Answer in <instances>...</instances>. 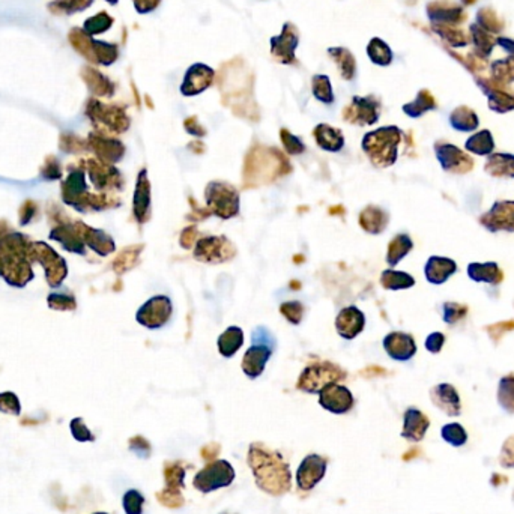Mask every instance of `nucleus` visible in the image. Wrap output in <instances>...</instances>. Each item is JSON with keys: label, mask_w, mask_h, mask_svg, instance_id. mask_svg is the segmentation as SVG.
Listing matches in <instances>:
<instances>
[{"label": "nucleus", "mask_w": 514, "mask_h": 514, "mask_svg": "<svg viewBox=\"0 0 514 514\" xmlns=\"http://www.w3.org/2000/svg\"><path fill=\"white\" fill-rule=\"evenodd\" d=\"M218 89L223 104L229 107L236 116L252 122L259 121V108L253 99V74L242 59L236 57L221 67Z\"/></svg>", "instance_id": "1"}, {"label": "nucleus", "mask_w": 514, "mask_h": 514, "mask_svg": "<svg viewBox=\"0 0 514 514\" xmlns=\"http://www.w3.org/2000/svg\"><path fill=\"white\" fill-rule=\"evenodd\" d=\"M294 170L287 157L277 147L256 143L247 152L242 167V186L269 185Z\"/></svg>", "instance_id": "2"}, {"label": "nucleus", "mask_w": 514, "mask_h": 514, "mask_svg": "<svg viewBox=\"0 0 514 514\" xmlns=\"http://www.w3.org/2000/svg\"><path fill=\"white\" fill-rule=\"evenodd\" d=\"M248 463L253 469L256 483L271 495H281L291 487V471L277 453L259 444L250 447Z\"/></svg>", "instance_id": "3"}, {"label": "nucleus", "mask_w": 514, "mask_h": 514, "mask_svg": "<svg viewBox=\"0 0 514 514\" xmlns=\"http://www.w3.org/2000/svg\"><path fill=\"white\" fill-rule=\"evenodd\" d=\"M402 140V131L397 127H382L362 137V150L374 167H390L397 161V147Z\"/></svg>", "instance_id": "4"}, {"label": "nucleus", "mask_w": 514, "mask_h": 514, "mask_svg": "<svg viewBox=\"0 0 514 514\" xmlns=\"http://www.w3.org/2000/svg\"><path fill=\"white\" fill-rule=\"evenodd\" d=\"M205 199L211 214L221 220H230L240 214V193L228 182H209L205 188Z\"/></svg>", "instance_id": "5"}, {"label": "nucleus", "mask_w": 514, "mask_h": 514, "mask_svg": "<svg viewBox=\"0 0 514 514\" xmlns=\"http://www.w3.org/2000/svg\"><path fill=\"white\" fill-rule=\"evenodd\" d=\"M346 371L333 362H318L307 366L301 373L296 388L310 394H318L327 385L346 379Z\"/></svg>", "instance_id": "6"}, {"label": "nucleus", "mask_w": 514, "mask_h": 514, "mask_svg": "<svg viewBox=\"0 0 514 514\" xmlns=\"http://www.w3.org/2000/svg\"><path fill=\"white\" fill-rule=\"evenodd\" d=\"M173 315L172 299L166 295H157L137 310L135 320L147 330H160L166 327Z\"/></svg>", "instance_id": "7"}, {"label": "nucleus", "mask_w": 514, "mask_h": 514, "mask_svg": "<svg viewBox=\"0 0 514 514\" xmlns=\"http://www.w3.org/2000/svg\"><path fill=\"white\" fill-rule=\"evenodd\" d=\"M235 256L236 247L225 236H205L194 247V259L203 263H224Z\"/></svg>", "instance_id": "8"}, {"label": "nucleus", "mask_w": 514, "mask_h": 514, "mask_svg": "<svg viewBox=\"0 0 514 514\" xmlns=\"http://www.w3.org/2000/svg\"><path fill=\"white\" fill-rule=\"evenodd\" d=\"M235 479V471L229 462L216 460L200 471L194 479V487L200 492L208 493L220 487L229 486Z\"/></svg>", "instance_id": "9"}, {"label": "nucleus", "mask_w": 514, "mask_h": 514, "mask_svg": "<svg viewBox=\"0 0 514 514\" xmlns=\"http://www.w3.org/2000/svg\"><path fill=\"white\" fill-rule=\"evenodd\" d=\"M379 101L374 96H354L349 106L343 108V119L349 123L374 125L379 121Z\"/></svg>", "instance_id": "10"}, {"label": "nucleus", "mask_w": 514, "mask_h": 514, "mask_svg": "<svg viewBox=\"0 0 514 514\" xmlns=\"http://www.w3.org/2000/svg\"><path fill=\"white\" fill-rule=\"evenodd\" d=\"M299 41L298 29L292 23H286L283 30L279 36H272L271 43V55L281 64L291 65L295 64V50Z\"/></svg>", "instance_id": "11"}, {"label": "nucleus", "mask_w": 514, "mask_h": 514, "mask_svg": "<svg viewBox=\"0 0 514 514\" xmlns=\"http://www.w3.org/2000/svg\"><path fill=\"white\" fill-rule=\"evenodd\" d=\"M216 72L211 67L205 64H194L184 75V82L181 84V94L184 96H196L205 92L208 87L214 83Z\"/></svg>", "instance_id": "12"}, {"label": "nucleus", "mask_w": 514, "mask_h": 514, "mask_svg": "<svg viewBox=\"0 0 514 514\" xmlns=\"http://www.w3.org/2000/svg\"><path fill=\"white\" fill-rule=\"evenodd\" d=\"M319 403L333 413H346L354 408V396L346 386L331 384L319 391Z\"/></svg>", "instance_id": "13"}, {"label": "nucleus", "mask_w": 514, "mask_h": 514, "mask_svg": "<svg viewBox=\"0 0 514 514\" xmlns=\"http://www.w3.org/2000/svg\"><path fill=\"white\" fill-rule=\"evenodd\" d=\"M366 327V316L357 306H349L340 310L335 318L337 334L345 340H354Z\"/></svg>", "instance_id": "14"}, {"label": "nucleus", "mask_w": 514, "mask_h": 514, "mask_svg": "<svg viewBox=\"0 0 514 514\" xmlns=\"http://www.w3.org/2000/svg\"><path fill=\"white\" fill-rule=\"evenodd\" d=\"M325 471H327V459L318 454H310L304 459L296 474V481L301 491H310L315 487L323 479Z\"/></svg>", "instance_id": "15"}, {"label": "nucleus", "mask_w": 514, "mask_h": 514, "mask_svg": "<svg viewBox=\"0 0 514 514\" xmlns=\"http://www.w3.org/2000/svg\"><path fill=\"white\" fill-rule=\"evenodd\" d=\"M134 217L140 224H145L150 218V182L146 169H142L137 177L134 200H133Z\"/></svg>", "instance_id": "16"}, {"label": "nucleus", "mask_w": 514, "mask_h": 514, "mask_svg": "<svg viewBox=\"0 0 514 514\" xmlns=\"http://www.w3.org/2000/svg\"><path fill=\"white\" fill-rule=\"evenodd\" d=\"M385 352L396 361H408L417 352L413 337L405 333H390L384 338Z\"/></svg>", "instance_id": "17"}, {"label": "nucleus", "mask_w": 514, "mask_h": 514, "mask_svg": "<svg viewBox=\"0 0 514 514\" xmlns=\"http://www.w3.org/2000/svg\"><path fill=\"white\" fill-rule=\"evenodd\" d=\"M488 230H514V202H499L483 217Z\"/></svg>", "instance_id": "18"}, {"label": "nucleus", "mask_w": 514, "mask_h": 514, "mask_svg": "<svg viewBox=\"0 0 514 514\" xmlns=\"http://www.w3.org/2000/svg\"><path fill=\"white\" fill-rule=\"evenodd\" d=\"M94 110H95V113H94L95 121L103 123L104 127L108 128L110 131L123 133L128 130L130 118L127 116L125 110H122L119 107H113V106H103L98 103H95Z\"/></svg>", "instance_id": "19"}, {"label": "nucleus", "mask_w": 514, "mask_h": 514, "mask_svg": "<svg viewBox=\"0 0 514 514\" xmlns=\"http://www.w3.org/2000/svg\"><path fill=\"white\" fill-rule=\"evenodd\" d=\"M272 352L274 350L267 346L253 345L252 347H248L242 357V371L250 379H257L263 370H265L267 362L272 357Z\"/></svg>", "instance_id": "20"}, {"label": "nucleus", "mask_w": 514, "mask_h": 514, "mask_svg": "<svg viewBox=\"0 0 514 514\" xmlns=\"http://www.w3.org/2000/svg\"><path fill=\"white\" fill-rule=\"evenodd\" d=\"M436 157L440 160L442 169L447 172L462 173L472 166V160L463 154L459 147L451 145L436 146Z\"/></svg>", "instance_id": "21"}, {"label": "nucleus", "mask_w": 514, "mask_h": 514, "mask_svg": "<svg viewBox=\"0 0 514 514\" xmlns=\"http://www.w3.org/2000/svg\"><path fill=\"white\" fill-rule=\"evenodd\" d=\"M358 223L364 232L370 235H379L386 229L388 223H390V216L382 208L370 205L359 212Z\"/></svg>", "instance_id": "22"}, {"label": "nucleus", "mask_w": 514, "mask_h": 514, "mask_svg": "<svg viewBox=\"0 0 514 514\" xmlns=\"http://www.w3.org/2000/svg\"><path fill=\"white\" fill-rule=\"evenodd\" d=\"M313 137H315L318 146L327 152H338L345 146V135L342 130L334 128L328 123H319L313 130Z\"/></svg>", "instance_id": "23"}, {"label": "nucleus", "mask_w": 514, "mask_h": 514, "mask_svg": "<svg viewBox=\"0 0 514 514\" xmlns=\"http://www.w3.org/2000/svg\"><path fill=\"white\" fill-rule=\"evenodd\" d=\"M457 271L456 262L447 257L433 256L425 263V277L433 284H442L445 283L451 275Z\"/></svg>", "instance_id": "24"}, {"label": "nucleus", "mask_w": 514, "mask_h": 514, "mask_svg": "<svg viewBox=\"0 0 514 514\" xmlns=\"http://www.w3.org/2000/svg\"><path fill=\"white\" fill-rule=\"evenodd\" d=\"M432 400L437 408L445 410L448 415H459L460 413V400L457 391L448 384L435 386L432 390Z\"/></svg>", "instance_id": "25"}, {"label": "nucleus", "mask_w": 514, "mask_h": 514, "mask_svg": "<svg viewBox=\"0 0 514 514\" xmlns=\"http://www.w3.org/2000/svg\"><path fill=\"white\" fill-rule=\"evenodd\" d=\"M429 428V420L417 409H408L405 413L403 436L409 441H420Z\"/></svg>", "instance_id": "26"}, {"label": "nucleus", "mask_w": 514, "mask_h": 514, "mask_svg": "<svg viewBox=\"0 0 514 514\" xmlns=\"http://www.w3.org/2000/svg\"><path fill=\"white\" fill-rule=\"evenodd\" d=\"M244 345V333L240 327H229L218 337V352L224 358H232Z\"/></svg>", "instance_id": "27"}, {"label": "nucleus", "mask_w": 514, "mask_h": 514, "mask_svg": "<svg viewBox=\"0 0 514 514\" xmlns=\"http://www.w3.org/2000/svg\"><path fill=\"white\" fill-rule=\"evenodd\" d=\"M328 55L333 57V60L337 64L338 71H340V75L345 80L350 82V80L355 79L357 62H355L354 55L350 53L347 48L334 47V48L328 50Z\"/></svg>", "instance_id": "28"}, {"label": "nucleus", "mask_w": 514, "mask_h": 514, "mask_svg": "<svg viewBox=\"0 0 514 514\" xmlns=\"http://www.w3.org/2000/svg\"><path fill=\"white\" fill-rule=\"evenodd\" d=\"M95 152L104 162H118L125 154V146L116 139H106V137H95L94 139Z\"/></svg>", "instance_id": "29"}, {"label": "nucleus", "mask_w": 514, "mask_h": 514, "mask_svg": "<svg viewBox=\"0 0 514 514\" xmlns=\"http://www.w3.org/2000/svg\"><path fill=\"white\" fill-rule=\"evenodd\" d=\"M413 248V242L406 233H400L393 241L388 244V252H386V263L390 267H396L397 263L402 260L406 255H409L410 250Z\"/></svg>", "instance_id": "30"}, {"label": "nucleus", "mask_w": 514, "mask_h": 514, "mask_svg": "<svg viewBox=\"0 0 514 514\" xmlns=\"http://www.w3.org/2000/svg\"><path fill=\"white\" fill-rule=\"evenodd\" d=\"M381 284L386 291H402V289H409V287H412L413 284H415V280H413L412 275H409L406 272L385 269L381 274Z\"/></svg>", "instance_id": "31"}, {"label": "nucleus", "mask_w": 514, "mask_h": 514, "mask_svg": "<svg viewBox=\"0 0 514 514\" xmlns=\"http://www.w3.org/2000/svg\"><path fill=\"white\" fill-rule=\"evenodd\" d=\"M468 275L474 281L483 283H499L503 279L496 263H472L468 268Z\"/></svg>", "instance_id": "32"}, {"label": "nucleus", "mask_w": 514, "mask_h": 514, "mask_svg": "<svg viewBox=\"0 0 514 514\" xmlns=\"http://www.w3.org/2000/svg\"><path fill=\"white\" fill-rule=\"evenodd\" d=\"M486 170L493 177H514V157L496 154L487 160Z\"/></svg>", "instance_id": "33"}, {"label": "nucleus", "mask_w": 514, "mask_h": 514, "mask_svg": "<svg viewBox=\"0 0 514 514\" xmlns=\"http://www.w3.org/2000/svg\"><path fill=\"white\" fill-rule=\"evenodd\" d=\"M84 229H86V233H84L86 242L89 244L98 255L107 256L115 252V241H113L108 235H106L101 230H94V229H87V228H84Z\"/></svg>", "instance_id": "34"}, {"label": "nucleus", "mask_w": 514, "mask_h": 514, "mask_svg": "<svg viewBox=\"0 0 514 514\" xmlns=\"http://www.w3.org/2000/svg\"><path fill=\"white\" fill-rule=\"evenodd\" d=\"M367 55L371 59L373 64L381 67L390 65L393 60V53L390 47H388L382 40H379V38H373V40L369 43Z\"/></svg>", "instance_id": "35"}, {"label": "nucleus", "mask_w": 514, "mask_h": 514, "mask_svg": "<svg viewBox=\"0 0 514 514\" xmlns=\"http://www.w3.org/2000/svg\"><path fill=\"white\" fill-rule=\"evenodd\" d=\"M311 89H313V95L318 99V101L323 103V104H333L334 103V92H333V86H331V80L328 75H315L311 80Z\"/></svg>", "instance_id": "36"}, {"label": "nucleus", "mask_w": 514, "mask_h": 514, "mask_svg": "<svg viewBox=\"0 0 514 514\" xmlns=\"http://www.w3.org/2000/svg\"><path fill=\"white\" fill-rule=\"evenodd\" d=\"M493 139L492 134L487 130L480 131L466 142V149L469 152H474L477 155H488L493 150Z\"/></svg>", "instance_id": "37"}, {"label": "nucleus", "mask_w": 514, "mask_h": 514, "mask_svg": "<svg viewBox=\"0 0 514 514\" xmlns=\"http://www.w3.org/2000/svg\"><path fill=\"white\" fill-rule=\"evenodd\" d=\"M451 123H453V127L457 128L459 131H472L477 128L479 118L472 110L462 107L451 115Z\"/></svg>", "instance_id": "38"}, {"label": "nucleus", "mask_w": 514, "mask_h": 514, "mask_svg": "<svg viewBox=\"0 0 514 514\" xmlns=\"http://www.w3.org/2000/svg\"><path fill=\"white\" fill-rule=\"evenodd\" d=\"M432 108H435L433 96L428 91H423L418 94L415 101H412L410 104H406L403 107V111L410 118H418V116L424 115L425 111L432 110Z\"/></svg>", "instance_id": "39"}, {"label": "nucleus", "mask_w": 514, "mask_h": 514, "mask_svg": "<svg viewBox=\"0 0 514 514\" xmlns=\"http://www.w3.org/2000/svg\"><path fill=\"white\" fill-rule=\"evenodd\" d=\"M143 250V245H133L119 255L118 260L115 262V268L118 272H125L135 265L137 259H139Z\"/></svg>", "instance_id": "40"}, {"label": "nucleus", "mask_w": 514, "mask_h": 514, "mask_svg": "<svg viewBox=\"0 0 514 514\" xmlns=\"http://www.w3.org/2000/svg\"><path fill=\"white\" fill-rule=\"evenodd\" d=\"M280 313L284 316V319L292 323V325H299L304 319V306L299 303V301H287V303H283L280 306Z\"/></svg>", "instance_id": "41"}, {"label": "nucleus", "mask_w": 514, "mask_h": 514, "mask_svg": "<svg viewBox=\"0 0 514 514\" xmlns=\"http://www.w3.org/2000/svg\"><path fill=\"white\" fill-rule=\"evenodd\" d=\"M280 139L283 143L284 150L289 155H301L303 152H306V145L304 142L299 139V137L294 135L289 130H280Z\"/></svg>", "instance_id": "42"}, {"label": "nucleus", "mask_w": 514, "mask_h": 514, "mask_svg": "<svg viewBox=\"0 0 514 514\" xmlns=\"http://www.w3.org/2000/svg\"><path fill=\"white\" fill-rule=\"evenodd\" d=\"M143 504H145V498L137 491H130L123 496V508L127 511V514H142Z\"/></svg>", "instance_id": "43"}, {"label": "nucleus", "mask_w": 514, "mask_h": 514, "mask_svg": "<svg viewBox=\"0 0 514 514\" xmlns=\"http://www.w3.org/2000/svg\"><path fill=\"white\" fill-rule=\"evenodd\" d=\"M499 400L505 409L514 410V379L505 378L501 381L499 386Z\"/></svg>", "instance_id": "44"}, {"label": "nucleus", "mask_w": 514, "mask_h": 514, "mask_svg": "<svg viewBox=\"0 0 514 514\" xmlns=\"http://www.w3.org/2000/svg\"><path fill=\"white\" fill-rule=\"evenodd\" d=\"M252 342H253V345L267 346L271 350H275V347H277V340H275L274 334L265 327H257L253 330Z\"/></svg>", "instance_id": "45"}, {"label": "nucleus", "mask_w": 514, "mask_h": 514, "mask_svg": "<svg viewBox=\"0 0 514 514\" xmlns=\"http://www.w3.org/2000/svg\"><path fill=\"white\" fill-rule=\"evenodd\" d=\"M442 436L453 445H462L466 441V433L459 424H448L442 429Z\"/></svg>", "instance_id": "46"}, {"label": "nucleus", "mask_w": 514, "mask_h": 514, "mask_svg": "<svg viewBox=\"0 0 514 514\" xmlns=\"http://www.w3.org/2000/svg\"><path fill=\"white\" fill-rule=\"evenodd\" d=\"M491 108L496 111H507L514 108V98L503 92H492L491 95Z\"/></svg>", "instance_id": "47"}, {"label": "nucleus", "mask_w": 514, "mask_h": 514, "mask_svg": "<svg viewBox=\"0 0 514 514\" xmlns=\"http://www.w3.org/2000/svg\"><path fill=\"white\" fill-rule=\"evenodd\" d=\"M113 20L107 16V14H99L91 20H87L86 29L89 30L91 33H99V32H106L110 26H111Z\"/></svg>", "instance_id": "48"}, {"label": "nucleus", "mask_w": 514, "mask_h": 514, "mask_svg": "<svg viewBox=\"0 0 514 514\" xmlns=\"http://www.w3.org/2000/svg\"><path fill=\"white\" fill-rule=\"evenodd\" d=\"M465 315H466V307H463L460 304L447 303L444 306V320L447 323H454V322L460 320Z\"/></svg>", "instance_id": "49"}, {"label": "nucleus", "mask_w": 514, "mask_h": 514, "mask_svg": "<svg viewBox=\"0 0 514 514\" xmlns=\"http://www.w3.org/2000/svg\"><path fill=\"white\" fill-rule=\"evenodd\" d=\"M197 235H199V230L196 225H188V228L184 229L179 236V245L185 250L193 248V245H196Z\"/></svg>", "instance_id": "50"}, {"label": "nucleus", "mask_w": 514, "mask_h": 514, "mask_svg": "<svg viewBox=\"0 0 514 514\" xmlns=\"http://www.w3.org/2000/svg\"><path fill=\"white\" fill-rule=\"evenodd\" d=\"M184 128L188 134H191L194 137H205L206 135V130L203 125H200L199 119L196 116H190L188 119L184 121Z\"/></svg>", "instance_id": "51"}, {"label": "nucleus", "mask_w": 514, "mask_h": 514, "mask_svg": "<svg viewBox=\"0 0 514 514\" xmlns=\"http://www.w3.org/2000/svg\"><path fill=\"white\" fill-rule=\"evenodd\" d=\"M444 342H445V337L441 333H433L428 337V340H425V349H428L432 354H437L442 349Z\"/></svg>", "instance_id": "52"}, {"label": "nucleus", "mask_w": 514, "mask_h": 514, "mask_svg": "<svg viewBox=\"0 0 514 514\" xmlns=\"http://www.w3.org/2000/svg\"><path fill=\"white\" fill-rule=\"evenodd\" d=\"M133 2L140 14H147V12H152L160 6L161 0H133Z\"/></svg>", "instance_id": "53"}, {"label": "nucleus", "mask_w": 514, "mask_h": 514, "mask_svg": "<svg viewBox=\"0 0 514 514\" xmlns=\"http://www.w3.org/2000/svg\"><path fill=\"white\" fill-rule=\"evenodd\" d=\"M190 203L193 206L191 214L188 216V218H190V220H193V221H202V220H205V218H208V217L212 216L209 209H203V208H200L199 205H196L194 199H190Z\"/></svg>", "instance_id": "54"}, {"label": "nucleus", "mask_w": 514, "mask_h": 514, "mask_svg": "<svg viewBox=\"0 0 514 514\" xmlns=\"http://www.w3.org/2000/svg\"><path fill=\"white\" fill-rule=\"evenodd\" d=\"M188 149H190L193 154H203V152H205V149H206V146L203 145V142H200V140H193V142L188 143Z\"/></svg>", "instance_id": "55"}, {"label": "nucleus", "mask_w": 514, "mask_h": 514, "mask_svg": "<svg viewBox=\"0 0 514 514\" xmlns=\"http://www.w3.org/2000/svg\"><path fill=\"white\" fill-rule=\"evenodd\" d=\"M108 2H110V4H116V2H118V0H108Z\"/></svg>", "instance_id": "56"}]
</instances>
